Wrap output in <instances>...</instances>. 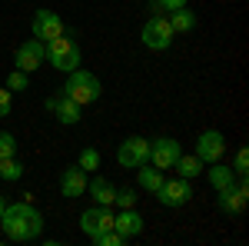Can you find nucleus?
<instances>
[{
    "instance_id": "1",
    "label": "nucleus",
    "mask_w": 249,
    "mask_h": 246,
    "mask_svg": "<svg viewBox=\"0 0 249 246\" xmlns=\"http://www.w3.org/2000/svg\"><path fill=\"white\" fill-rule=\"evenodd\" d=\"M0 233L14 243H30L43 233V213H40L30 200L20 203H7L0 213Z\"/></svg>"
},
{
    "instance_id": "2",
    "label": "nucleus",
    "mask_w": 249,
    "mask_h": 246,
    "mask_svg": "<svg viewBox=\"0 0 249 246\" xmlns=\"http://www.w3.org/2000/svg\"><path fill=\"white\" fill-rule=\"evenodd\" d=\"M63 94L70 96L73 103L87 107V103H96V100H100V94H103V83H100V76H96V74H90V70L77 67V70H70V76H67Z\"/></svg>"
},
{
    "instance_id": "3",
    "label": "nucleus",
    "mask_w": 249,
    "mask_h": 246,
    "mask_svg": "<svg viewBox=\"0 0 249 246\" xmlns=\"http://www.w3.org/2000/svg\"><path fill=\"white\" fill-rule=\"evenodd\" d=\"M43 47H47V63H50V67H57V70H63V74L77 70L80 60H83V54H80V47H77V40L67 37V34H60V37L47 40Z\"/></svg>"
},
{
    "instance_id": "4",
    "label": "nucleus",
    "mask_w": 249,
    "mask_h": 246,
    "mask_svg": "<svg viewBox=\"0 0 249 246\" xmlns=\"http://www.w3.org/2000/svg\"><path fill=\"white\" fill-rule=\"evenodd\" d=\"M173 37H176V34H173L166 14H153V17L143 23V34H140L143 47H146V50H156V54L170 50V47H173Z\"/></svg>"
},
{
    "instance_id": "5",
    "label": "nucleus",
    "mask_w": 249,
    "mask_h": 246,
    "mask_svg": "<svg viewBox=\"0 0 249 246\" xmlns=\"http://www.w3.org/2000/svg\"><path fill=\"white\" fill-rule=\"evenodd\" d=\"M116 163L126 167V170H136L143 163H150V140L146 136H126L116 150Z\"/></svg>"
},
{
    "instance_id": "6",
    "label": "nucleus",
    "mask_w": 249,
    "mask_h": 246,
    "mask_svg": "<svg viewBox=\"0 0 249 246\" xmlns=\"http://www.w3.org/2000/svg\"><path fill=\"white\" fill-rule=\"evenodd\" d=\"M216 193H219V196H216L219 209H223V213H230V216H239V213L246 209V203H249L246 176H236V183H232V187H223V189H216Z\"/></svg>"
},
{
    "instance_id": "7",
    "label": "nucleus",
    "mask_w": 249,
    "mask_h": 246,
    "mask_svg": "<svg viewBox=\"0 0 249 246\" xmlns=\"http://www.w3.org/2000/svg\"><path fill=\"white\" fill-rule=\"evenodd\" d=\"M156 200L163 203V207H186L193 200V183L190 180H183V176H176V180H163V187L156 189Z\"/></svg>"
},
{
    "instance_id": "8",
    "label": "nucleus",
    "mask_w": 249,
    "mask_h": 246,
    "mask_svg": "<svg viewBox=\"0 0 249 246\" xmlns=\"http://www.w3.org/2000/svg\"><path fill=\"white\" fill-rule=\"evenodd\" d=\"M179 153H183V147L173 136H156V140H150V163H153L156 170H173V163L179 160Z\"/></svg>"
},
{
    "instance_id": "9",
    "label": "nucleus",
    "mask_w": 249,
    "mask_h": 246,
    "mask_svg": "<svg viewBox=\"0 0 249 246\" xmlns=\"http://www.w3.org/2000/svg\"><path fill=\"white\" fill-rule=\"evenodd\" d=\"M80 229L93 240L96 233H107V229H113V209L103 207V203H96V207L83 209L80 213Z\"/></svg>"
},
{
    "instance_id": "10",
    "label": "nucleus",
    "mask_w": 249,
    "mask_h": 246,
    "mask_svg": "<svg viewBox=\"0 0 249 246\" xmlns=\"http://www.w3.org/2000/svg\"><path fill=\"white\" fill-rule=\"evenodd\" d=\"M43 60H47V47H43V40L30 37V40H23V43L17 47V70H23V74L40 70Z\"/></svg>"
},
{
    "instance_id": "11",
    "label": "nucleus",
    "mask_w": 249,
    "mask_h": 246,
    "mask_svg": "<svg viewBox=\"0 0 249 246\" xmlns=\"http://www.w3.org/2000/svg\"><path fill=\"white\" fill-rule=\"evenodd\" d=\"M196 156H199L203 163L223 160V156H226V136H223L219 130H203L199 140H196Z\"/></svg>"
},
{
    "instance_id": "12",
    "label": "nucleus",
    "mask_w": 249,
    "mask_h": 246,
    "mask_svg": "<svg viewBox=\"0 0 249 246\" xmlns=\"http://www.w3.org/2000/svg\"><path fill=\"white\" fill-rule=\"evenodd\" d=\"M47 110L57 116V123H63V127H77L80 120H83V114H80L83 107H80V103H73L67 94L50 96V100H47Z\"/></svg>"
},
{
    "instance_id": "13",
    "label": "nucleus",
    "mask_w": 249,
    "mask_h": 246,
    "mask_svg": "<svg viewBox=\"0 0 249 246\" xmlns=\"http://www.w3.org/2000/svg\"><path fill=\"white\" fill-rule=\"evenodd\" d=\"M63 34V20H60V14H53V10H37L34 14V37L37 40H53Z\"/></svg>"
},
{
    "instance_id": "14",
    "label": "nucleus",
    "mask_w": 249,
    "mask_h": 246,
    "mask_svg": "<svg viewBox=\"0 0 249 246\" xmlns=\"http://www.w3.org/2000/svg\"><path fill=\"white\" fill-rule=\"evenodd\" d=\"M143 227H146V220L136 213V207L113 213V229L123 236V240H133V236H140V233H143Z\"/></svg>"
},
{
    "instance_id": "15",
    "label": "nucleus",
    "mask_w": 249,
    "mask_h": 246,
    "mask_svg": "<svg viewBox=\"0 0 249 246\" xmlns=\"http://www.w3.org/2000/svg\"><path fill=\"white\" fill-rule=\"evenodd\" d=\"M60 193L67 196V200H77L87 193V173L80 170V167H70V170H63L60 176Z\"/></svg>"
},
{
    "instance_id": "16",
    "label": "nucleus",
    "mask_w": 249,
    "mask_h": 246,
    "mask_svg": "<svg viewBox=\"0 0 249 246\" xmlns=\"http://www.w3.org/2000/svg\"><path fill=\"white\" fill-rule=\"evenodd\" d=\"M87 193L93 196L96 203H103V207H113V193L116 187L107 180V176H93V180H87Z\"/></svg>"
},
{
    "instance_id": "17",
    "label": "nucleus",
    "mask_w": 249,
    "mask_h": 246,
    "mask_svg": "<svg viewBox=\"0 0 249 246\" xmlns=\"http://www.w3.org/2000/svg\"><path fill=\"white\" fill-rule=\"evenodd\" d=\"M163 170H150V163H143V167H136V183H140V189H146V193H156V189L163 187Z\"/></svg>"
},
{
    "instance_id": "18",
    "label": "nucleus",
    "mask_w": 249,
    "mask_h": 246,
    "mask_svg": "<svg viewBox=\"0 0 249 246\" xmlns=\"http://www.w3.org/2000/svg\"><path fill=\"white\" fill-rule=\"evenodd\" d=\"M166 20H170L173 34H190V30H196V14H193V10H186V7L170 10V14H166Z\"/></svg>"
},
{
    "instance_id": "19",
    "label": "nucleus",
    "mask_w": 249,
    "mask_h": 246,
    "mask_svg": "<svg viewBox=\"0 0 249 246\" xmlns=\"http://www.w3.org/2000/svg\"><path fill=\"white\" fill-rule=\"evenodd\" d=\"M206 176H210V183L216 189L232 187V183H236V170H230V167H226V163H219V160H216V163H210V173H206Z\"/></svg>"
},
{
    "instance_id": "20",
    "label": "nucleus",
    "mask_w": 249,
    "mask_h": 246,
    "mask_svg": "<svg viewBox=\"0 0 249 246\" xmlns=\"http://www.w3.org/2000/svg\"><path fill=\"white\" fill-rule=\"evenodd\" d=\"M173 170L179 173L183 180H193V176H199V173H203V160H199L196 153H193V156H183V153H179V160L173 163Z\"/></svg>"
},
{
    "instance_id": "21",
    "label": "nucleus",
    "mask_w": 249,
    "mask_h": 246,
    "mask_svg": "<svg viewBox=\"0 0 249 246\" xmlns=\"http://www.w3.org/2000/svg\"><path fill=\"white\" fill-rule=\"evenodd\" d=\"M0 176H3V180H10V183H17L20 176H23V167H20L17 156H7V160H0Z\"/></svg>"
},
{
    "instance_id": "22",
    "label": "nucleus",
    "mask_w": 249,
    "mask_h": 246,
    "mask_svg": "<svg viewBox=\"0 0 249 246\" xmlns=\"http://www.w3.org/2000/svg\"><path fill=\"white\" fill-rule=\"evenodd\" d=\"M100 163H103V160H100V150L87 147V150L80 153V163H77V167H80L83 173H96V170H100Z\"/></svg>"
},
{
    "instance_id": "23",
    "label": "nucleus",
    "mask_w": 249,
    "mask_h": 246,
    "mask_svg": "<svg viewBox=\"0 0 249 246\" xmlns=\"http://www.w3.org/2000/svg\"><path fill=\"white\" fill-rule=\"evenodd\" d=\"M136 189L133 187H123V189H116L113 193V207H120V209H130V207H136Z\"/></svg>"
},
{
    "instance_id": "24",
    "label": "nucleus",
    "mask_w": 249,
    "mask_h": 246,
    "mask_svg": "<svg viewBox=\"0 0 249 246\" xmlns=\"http://www.w3.org/2000/svg\"><path fill=\"white\" fill-rule=\"evenodd\" d=\"M27 87H30V74H23V70H14V74L7 76V90H10V94H14V90H27Z\"/></svg>"
},
{
    "instance_id": "25",
    "label": "nucleus",
    "mask_w": 249,
    "mask_h": 246,
    "mask_svg": "<svg viewBox=\"0 0 249 246\" xmlns=\"http://www.w3.org/2000/svg\"><path fill=\"white\" fill-rule=\"evenodd\" d=\"M17 156V136L14 133H0V160Z\"/></svg>"
},
{
    "instance_id": "26",
    "label": "nucleus",
    "mask_w": 249,
    "mask_h": 246,
    "mask_svg": "<svg viewBox=\"0 0 249 246\" xmlns=\"http://www.w3.org/2000/svg\"><path fill=\"white\" fill-rule=\"evenodd\" d=\"M120 243H126L116 229H107V233H96L93 236V246H120Z\"/></svg>"
},
{
    "instance_id": "27",
    "label": "nucleus",
    "mask_w": 249,
    "mask_h": 246,
    "mask_svg": "<svg viewBox=\"0 0 249 246\" xmlns=\"http://www.w3.org/2000/svg\"><path fill=\"white\" fill-rule=\"evenodd\" d=\"M190 0H153V10L156 14H170V10H179V7H186Z\"/></svg>"
},
{
    "instance_id": "28",
    "label": "nucleus",
    "mask_w": 249,
    "mask_h": 246,
    "mask_svg": "<svg viewBox=\"0 0 249 246\" xmlns=\"http://www.w3.org/2000/svg\"><path fill=\"white\" fill-rule=\"evenodd\" d=\"M232 170H236V176H246V173H249V150H246V147L236 153V160H232Z\"/></svg>"
},
{
    "instance_id": "29",
    "label": "nucleus",
    "mask_w": 249,
    "mask_h": 246,
    "mask_svg": "<svg viewBox=\"0 0 249 246\" xmlns=\"http://www.w3.org/2000/svg\"><path fill=\"white\" fill-rule=\"evenodd\" d=\"M10 110H14V94H10L7 87H0V120L10 116Z\"/></svg>"
},
{
    "instance_id": "30",
    "label": "nucleus",
    "mask_w": 249,
    "mask_h": 246,
    "mask_svg": "<svg viewBox=\"0 0 249 246\" xmlns=\"http://www.w3.org/2000/svg\"><path fill=\"white\" fill-rule=\"evenodd\" d=\"M3 207H7V200H3V193H0V213H3Z\"/></svg>"
}]
</instances>
